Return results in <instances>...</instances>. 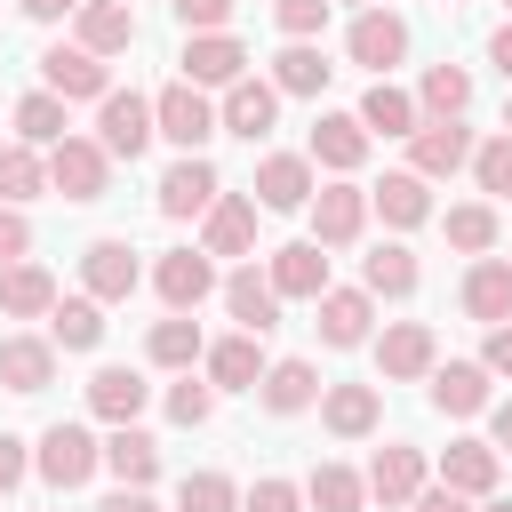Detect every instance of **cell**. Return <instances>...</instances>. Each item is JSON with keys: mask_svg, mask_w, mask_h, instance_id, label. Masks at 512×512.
Returning <instances> with one entry per match:
<instances>
[{"mask_svg": "<svg viewBox=\"0 0 512 512\" xmlns=\"http://www.w3.org/2000/svg\"><path fill=\"white\" fill-rule=\"evenodd\" d=\"M32 472L64 496V488H88L96 472H104V440L88 432V424H48L40 440H32Z\"/></svg>", "mask_w": 512, "mask_h": 512, "instance_id": "1", "label": "cell"}, {"mask_svg": "<svg viewBox=\"0 0 512 512\" xmlns=\"http://www.w3.org/2000/svg\"><path fill=\"white\" fill-rule=\"evenodd\" d=\"M152 120H160V136L176 144V152H200L208 136H224V120H216V104H208V88H192L184 72L152 96Z\"/></svg>", "mask_w": 512, "mask_h": 512, "instance_id": "2", "label": "cell"}, {"mask_svg": "<svg viewBox=\"0 0 512 512\" xmlns=\"http://www.w3.org/2000/svg\"><path fill=\"white\" fill-rule=\"evenodd\" d=\"M432 464H424V448L416 440H384L376 456H368V504H384V512H408L432 480H424Z\"/></svg>", "mask_w": 512, "mask_h": 512, "instance_id": "3", "label": "cell"}, {"mask_svg": "<svg viewBox=\"0 0 512 512\" xmlns=\"http://www.w3.org/2000/svg\"><path fill=\"white\" fill-rule=\"evenodd\" d=\"M344 56H352L360 72L392 80V64L408 56V16H400V8H360V16H352V32H344Z\"/></svg>", "mask_w": 512, "mask_h": 512, "instance_id": "4", "label": "cell"}, {"mask_svg": "<svg viewBox=\"0 0 512 512\" xmlns=\"http://www.w3.org/2000/svg\"><path fill=\"white\" fill-rule=\"evenodd\" d=\"M40 88L64 96V104H104V96H112V72H104V56H88L80 40H56V48L40 56Z\"/></svg>", "mask_w": 512, "mask_h": 512, "instance_id": "5", "label": "cell"}, {"mask_svg": "<svg viewBox=\"0 0 512 512\" xmlns=\"http://www.w3.org/2000/svg\"><path fill=\"white\" fill-rule=\"evenodd\" d=\"M152 136H160V120H152V96H144V88H112V96L96 104V144H104L112 160H136Z\"/></svg>", "mask_w": 512, "mask_h": 512, "instance_id": "6", "label": "cell"}, {"mask_svg": "<svg viewBox=\"0 0 512 512\" xmlns=\"http://www.w3.org/2000/svg\"><path fill=\"white\" fill-rule=\"evenodd\" d=\"M48 192H64V200H104V192H112V152H104L96 136H64V144L48 152Z\"/></svg>", "mask_w": 512, "mask_h": 512, "instance_id": "7", "label": "cell"}, {"mask_svg": "<svg viewBox=\"0 0 512 512\" xmlns=\"http://www.w3.org/2000/svg\"><path fill=\"white\" fill-rule=\"evenodd\" d=\"M368 184H352V176H328L320 192H312V240L320 248H352L360 232H368Z\"/></svg>", "mask_w": 512, "mask_h": 512, "instance_id": "8", "label": "cell"}, {"mask_svg": "<svg viewBox=\"0 0 512 512\" xmlns=\"http://www.w3.org/2000/svg\"><path fill=\"white\" fill-rule=\"evenodd\" d=\"M152 288H160V304H168V312H200L208 296H224V280H216V256H208V248H168V256L152 264Z\"/></svg>", "mask_w": 512, "mask_h": 512, "instance_id": "9", "label": "cell"}, {"mask_svg": "<svg viewBox=\"0 0 512 512\" xmlns=\"http://www.w3.org/2000/svg\"><path fill=\"white\" fill-rule=\"evenodd\" d=\"M216 120H224V136H240V144H264V136L280 128V88H272L264 72H248V80H232V88L216 96Z\"/></svg>", "mask_w": 512, "mask_h": 512, "instance_id": "10", "label": "cell"}, {"mask_svg": "<svg viewBox=\"0 0 512 512\" xmlns=\"http://www.w3.org/2000/svg\"><path fill=\"white\" fill-rule=\"evenodd\" d=\"M312 192H320L312 152H264L256 160V208L264 216H296V208H312Z\"/></svg>", "mask_w": 512, "mask_h": 512, "instance_id": "11", "label": "cell"}, {"mask_svg": "<svg viewBox=\"0 0 512 512\" xmlns=\"http://www.w3.org/2000/svg\"><path fill=\"white\" fill-rule=\"evenodd\" d=\"M216 200H224V176H216L200 152H184V160H176V168L152 184V208H160L168 224H184V216H208Z\"/></svg>", "mask_w": 512, "mask_h": 512, "instance_id": "12", "label": "cell"}, {"mask_svg": "<svg viewBox=\"0 0 512 512\" xmlns=\"http://www.w3.org/2000/svg\"><path fill=\"white\" fill-rule=\"evenodd\" d=\"M136 288H144V264H136L128 240H88V248H80V296H96V304H128Z\"/></svg>", "mask_w": 512, "mask_h": 512, "instance_id": "13", "label": "cell"}, {"mask_svg": "<svg viewBox=\"0 0 512 512\" xmlns=\"http://www.w3.org/2000/svg\"><path fill=\"white\" fill-rule=\"evenodd\" d=\"M440 368V336L424 328V320H392L384 336H376V376L384 384H416V376H432Z\"/></svg>", "mask_w": 512, "mask_h": 512, "instance_id": "14", "label": "cell"}, {"mask_svg": "<svg viewBox=\"0 0 512 512\" xmlns=\"http://www.w3.org/2000/svg\"><path fill=\"white\" fill-rule=\"evenodd\" d=\"M472 152H480V136L464 128V120H424L416 136H408V168L432 184V176H456V168H472Z\"/></svg>", "mask_w": 512, "mask_h": 512, "instance_id": "15", "label": "cell"}, {"mask_svg": "<svg viewBox=\"0 0 512 512\" xmlns=\"http://www.w3.org/2000/svg\"><path fill=\"white\" fill-rule=\"evenodd\" d=\"M264 272H272L280 304H320V296H328V248H320V240H288V248H272Z\"/></svg>", "mask_w": 512, "mask_h": 512, "instance_id": "16", "label": "cell"}, {"mask_svg": "<svg viewBox=\"0 0 512 512\" xmlns=\"http://www.w3.org/2000/svg\"><path fill=\"white\" fill-rule=\"evenodd\" d=\"M312 312H320L312 328H320V344H328V352H352V344H368V336H376V296H368V288H328Z\"/></svg>", "mask_w": 512, "mask_h": 512, "instance_id": "17", "label": "cell"}, {"mask_svg": "<svg viewBox=\"0 0 512 512\" xmlns=\"http://www.w3.org/2000/svg\"><path fill=\"white\" fill-rule=\"evenodd\" d=\"M176 64H184L192 88H232V80H248V48H240L232 32H192Z\"/></svg>", "mask_w": 512, "mask_h": 512, "instance_id": "18", "label": "cell"}, {"mask_svg": "<svg viewBox=\"0 0 512 512\" xmlns=\"http://www.w3.org/2000/svg\"><path fill=\"white\" fill-rule=\"evenodd\" d=\"M368 144H376V136L360 128V112H320L304 152H312V168H328V176H352V168L368 160Z\"/></svg>", "mask_w": 512, "mask_h": 512, "instance_id": "19", "label": "cell"}, {"mask_svg": "<svg viewBox=\"0 0 512 512\" xmlns=\"http://www.w3.org/2000/svg\"><path fill=\"white\" fill-rule=\"evenodd\" d=\"M224 312H232L248 336H272V328H280V288H272V272L232 264V272H224Z\"/></svg>", "mask_w": 512, "mask_h": 512, "instance_id": "20", "label": "cell"}, {"mask_svg": "<svg viewBox=\"0 0 512 512\" xmlns=\"http://www.w3.org/2000/svg\"><path fill=\"white\" fill-rule=\"evenodd\" d=\"M200 368H208V384H216V392H256L272 360H264V336L232 328V336H216V344H208V360H200Z\"/></svg>", "mask_w": 512, "mask_h": 512, "instance_id": "21", "label": "cell"}, {"mask_svg": "<svg viewBox=\"0 0 512 512\" xmlns=\"http://www.w3.org/2000/svg\"><path fill=\"white\" fill-rule=\"evenodd\" d=\"M488 384H496V376H488L480 360H440L424 392H432V408H440V416H488V408H496V392H488Z\"/></svg>", "mask_w": 512, "mask_h": 512, "instance_id": "22", "label": "cell"}, {"mask_svg": "<svg viewBox=\"0 0 512 512\" xmlns=\"http://www.w3.org/2000/svg\"><path fill=\"white\" fill-rule=\"evenodd\" d=\"M72 40H80L88 56H128V48H136V8H128V0H80Z\"/></svg>", "mask_w": 512, "mask_h": 512, "instance_id": "23", "label": "cell"}, {"mask_svg": "<svg viewBox=\"0 0 512 512\" xmlns=\"http://www.w3.org/2000/svg\"><path fill=\"white\" fill-rule=\"evenodd\" d=\"M368 208H376L392 232H416V224H432V184H424L416 168H392L384 184H368Z\"/></svg>", "mask_w": 512, "mask_h": 512, "instance_id": "24", "label": "cell"}, {"mask_svg": "<svg viewBox=\"0 0 512 512\" xmlns=\"http://www.w3.org/2000/svg\"><path fill=\"white\" fill-rule=\"evenodd\" d=\"M200 248H208V256H248V248H256V192H224V200L200 216Z\"/></svg>", "mask_w": 512, "mask_h": 512, "instance_id": "25", "label": "cell"}, {"mask_svg": "<svg viewBox=\"0 0 512 512\" xmlns=\"http://www.w3.org/2000/svg\"><path fill=\"white\" fill-rule=\"evenodd\" d=\"M320 424H328L336 440H368V432L384 424V392H376V384H328V392H320Z\"/></svg>", "mask_w": 512, "mask_h": 512, "instance_id": "26", "label": "cell"}, {"mask_svg": "<svg viewBox=\"0 0 512 512\" xmlns=\"http://www.w3.org/2000/svg\"><path fill=\"white\" fill-rule=\"evenodd\" d=\"M496 480H504V456H496L488 440H448V448H440V488H456V496H496Z\"/></svg>", "mask_w": 512, "mask_h": 512, "instance_id": "27", "label": "cell"}, {"mask_svg": "<svg viewBox=\"0 0 512 512\" xmlns=\"http://www.w3.org/2000/svg\"><path fill=\"white\" fill-rule=\"evenodd\" d=\"M320 392H328V384H320L312 360H272L264 384H256V400H264L272 416H304V408H320Z\"/></svg>", "mask_w": 512, "mask_h": 512, "instance_id": "28", "label": "cell"}, {"mask_svg": "<svg viewBox=\"0 0 512 512\" xmlns=\"http://www.w3.org/2000/svg\"><path fill=\"white\" fill-rule=\"evenodd\" d=\"M104 472H112L120 488H152V480H160V440H152L144 424H112V440H104Z\"/></svg>", "mask_w": 512, "mask_h": 512, "instance_id": "29", "label": "cell"}, {"mask_svg": "<svg viewBox=\"0 0 512 512\" xmlns=\"http://www.w3.org/2000/svg\"><path fill=\"white\" fill-rule=\"evenodd\" d=\"M0 384L24 392V400L48 392V384H56V344H48V336H0Z\"/></svg>", "mask_w": 512, "mask_h": 512, "instance_id": "30", "label": "cell"}, {"mask_svg": "<svg viewBox=\"0 0 512 512\" xmlns=\"http://www.w3.org/2000/svg\"><path fill=\"white\" fill-rule=\"evenodd\" d=\"M464 312L488 320V328L512 320V256H472V272H464Z\"/></svg>", "mask_w": 512, "mask_h": 512, "instance_id": "31", "label": "cell"}, {"mask_svg": "<svg viewBox=\"0 0 512 512\" xmlns=\"http://www.w3.org/2000/svg\"><path fill=\"white\" fill-rule=\"evenodd\" d=\"M360 128H368V136H416V128H424V104H416L400 80H368V96H360Z\"/></svg>", "mask_w": 512, "mask_h": 512, "instance_id": "32", "label": "cell"}, {"mask_svg": "<svg viewBox=\"0 0 512 512\" xmlns=\"http://www.w3.org/2000/svg\"><path fill=\"white\" fill-rule=\"evenodd\" d=\"M416 280H424V264L408 256V240H376V248L360 256V288H368V296H392V304H400V296H416Z\"/></svg>", "mask_w": 512, "mask_h": 512, "instance_id": "33", "label": "cell"}, {"mask_svg": "<svg viewBox=\"0 0 512 512\" xmlns=\"http://www.w3.org/2000/svg\"><path fill=\"white\" fill-rule=\"evenodd\" d=\"M144 360H152V368H176V376H184V368H200V360H208V336H200V320H192V312H168V320H152V336H144Z\"/></svg>", "mask_w": 512, "mask_h": 512, "instance_id": "34", "label": "cell"}, {"mask_svg": "<svg viewBox=\"0 0 512 512\" xmlns=\"http://www.w3.org/2000/svg\"><path fill=\"white\" fill-rule=\"evenodd\" d=\"M144 400H152L144 368H96V376H88V408H96L104 424H136Z\"/></svg>", "mask_w": 512, "mask_h": 512, "instance_id": "35", "label": "cell"}, {"mask_svg": "<svg viewBox=\"0 0 512 512\" xmlns=\"http://www.w3.org/2000/svg\"><path fill=\"white\" fill-rule=\"evenodd\" d=\"M0 312H8V320H48V312H56V272L32 264V256L8 264V272H0Z\"/></svg>", "mask_w": 512, "mask_h": 512, "instance_id": "36", "label": "cell"}, {"mask_svg": "<svg viewBox=\"0 0 512 512\" xmlns=\"http://www.w3.org/2000/svg\"><path fill=\"white\" fill-rule=\"evenodd\" d=\"M48 344H56V352H96V344H104V304H96V296H56Z\"/></svg>", "mask_w": 512, "mask_h": 512, "instance_id": "37", "label": "cell"}, {"mask_svg": "<svg viewBox=\"0 0 512 512\" xmlns=\"http://www.w3.org/2000/svg\"><path fill=\"white\" fill-rule=\"evenodd\" d=\"M328 72H336V64H328L312 40H288V48L272 56V72H264V80H272L280 96H320V88H328Z\"/></svg>", "mask_w": 512, "mask_h": 512, "instance_id": "38", "label": "cell"}, {"mask_svg": "<svg viewBox=\"0 0 512 512\" xmlns=\"http://www.w3.org/2000/svg\"><path fill=\"white\" fill-rule=\"evenodd\" d=\"M64 136H72V120H64V96H48V88L16 96V144H32V152H56Z\"/></svg>", "mask_w": 512, "mask_h": 512, "instance_id": "39", "label": "cell"}, {"mask_svg": "<svg viewBox=\"0 0 512 512\" xmlns=\"http://www.w3.org/2000/svg\"><path fill=\"white\" fill-rule=\"evenodd\" d=\"M304 504H312V512H368V472H352V464H312Z\"/></svg>", "mask_w": 512, "mask_h": 512, "instance_id": "40", "label": "cell"}, {"mask_svg": "<svg viewBox=\"0 0 512 512\" xmlns=\"http://www.w3.org/2000/svg\"><path fill=\"white\" fill-rule=\"evenodd\" d=\"M416 104H424V120H464V104H472V72H464V64H424Z\"/></svg>", "mask_w": 512, "mask_h": 512, "instance_id": "41", "label": "cell"}, {"mask_svg": "<svg viewBox=\"0 0 512 512\" xmlns=\"http://www.w3.org/2000/svg\"><path fill=\"white\" fill-rule=\"evenodd\" d=\"M440 232H448V248H464V256H496V200H456L448 216H440Z\"/></svg>", "mask_w": 512, "mask_h": 512, "instance_id": "42", "label": "cell"}, {"mask_svg": "<svg viewBox=\"0 0 512 512\" xmlns=\"http://www.w3.org/2000/svg\"><path fill=\"white\" fill-rule=\"evenodd\" d=\"M40 192H48V152H32V144H0V200L24 208V200H40Z\"/></svg>", "mask_w": 512, "mask_h": 512, "instance_id": "43", "label": "cell"}, {"mask_svg": "<svg viewBox=\"0 0 512 512\" xmlns=\"http://www.w3.org/2000/svg\"><path fill=\"white\" fill-rule=\"evenodd\" d=\"M472 184H480L488 200H512V128L480 136V152H472Z\"/></svg>", "mask_w": 512, "mask_h": 512, "instance_id": "44", "label": "cell"}, {"mask_svg": "<svg viewBox=\"0 0 512 512\" xmlns=\"http://www.w3.org/2000/svg\"><path fill=\"white\" fill-rule=\"evenodd\" d=\"M176 512H240V488L224 472H184L176 480Z\"/></svg>", "mask_w": 512, "mask_h": 512, "instance_id": "45", "label": "cell"}, {"mask_svg": "<svg viewBox=\"0 0 512 512\" xmlns=\"http://www.w3.org/2000/svg\"><path fill=\"white\" fill-rule=\"evenodd\" d=\"M208 416H216V384L184 368V376L168 384V424H184V432H192V424H208Z\"/></svg>", "mask_w": 512, "mask_h": 512, "instance_id": "46", "label": "cell"}, {"mask_svg": "<svg viewBox=\"0 0 512 512\" xmlns=\"http://www.w3.org/2000/svg\"><path fill=\"white\" fill-rule=\"evenodd\" d=\"M328 8H336V0H272V24H280L288 40H320Z\"/></svg>", "mask_w": 512, "mask_h": 512, "instance_id": "47", "label": "cell"}, {"mask_svg": "<svg viewBox=\"0 0 512 512\" xmlns=\"http://www.w3.org/2000/svg\"><path fill=\"white\" fill-rule=\"evenodd\" d=\"M168 8H176L184 40H192V32H224V24H232V0H168Z\"/></svg>", "mask_w": 512, "mask_h": 512, "instance_id": "48", "label": "cell"}, {"mask_svg": "<svg viewBox=\"0 0 512 512\" xmlns=\"http://www.w3.org/2000/svg\"><path fill=\"white\" fill-rule=\"evenodd\" d=\"M24 256H32V216L0 200V272H8V264H24Z\"/></svg>", "mask_w": 512, "mask_h": 512, "instance_id": "49", "label": "cell"}, {"mask_svg": "<svg viewBox=\"0 0 512 512\" xmlns=\"http://www.w3.org/2000/svg\"><path fill=\"white\" fill-rule=\"evenodd\" d=\"M240 512H304V488H296V480H256V488L240 496Z\"/></svg>", "mask_w": 512, "mask_h": 512, "instance_id": "50", "label": "cell"}, {"mask_svg": "<svg viewBox=\"0 0 512 512\" xmlns=\"http://www.w3.org/2000/svg\"><path fill=\"white\" fill-rule=\"evenodd\" d=\"M24 472H32V440L0 432V496H16V488H24Z\"/></svg>", "mask_w": 512, "mask_h": 512, "instance_id": "51", "label": "cell"}, {"mask_svg": "<svg viewBox=\"0 0 512 512\" xmlns=\"http://www.w3.org/2000/svg\"><path fill=\"white\" fill-rule=\"evenodd\" d=\"M480 368H488V376H512V320H504V328H488V344H480Z\"/></svg>", "mask_w": 512, "mask_h": 512, "instance_id": "52", "label": "cell"}, {"mask_svg": "<svg viewBox=\"0 0 512 512\" xmlns=\"http://www.w3.org/2000/svg\"><path fill=\"white\" fill-rule=\"evenodd\" d=\"M408 512H472V496H456V488H440V480H432V488H424Z\"/></svg>", "mask_w": 512, "mask_h": 512, "instance_id": "53", "label": "cell"}, {"mask_svg": "<svg viewBox=\"0 0 512 512\" xmlns=\"http://www.w3.org/2000/svg\"><path fill=\"white\" fill-rule=\"evenodd\" d=\"M96 512H160V504H152V488H112Z\"/></svg>", "mask_w": 512, "mask_h": 512, "instance_id": "54", "label": "cell"}, {"mask_svg": "<svg viewBox=\"0 0 512 512\" xmlns=\"http://www.w3.org/2000/svg\"><path fill=\"white\" fill-rule=\"evenodd\" d=\"M488 448H496V456H512V400H496V408H488Z\"/></svg>", "mask_w": 512, "mask_h": 512, "instance_id": "55", "label": "cell"}, {"mask_svg": "<svg viewBox=\"0 0 512 512\" xmlns=\"http://www.w3.org/2000/svg\"><path fill=\"white\" fill-rule=\"evenodd\" d=\"M32 24H64V16H80V0H16Z\"/></svg>", "mask_w": 512, "mask_h": 512, "instance_id": "56", "label": "cell"}, {"mask_svg": "<svg viewBox=\"0 0 512 512\" xmlns=\"http://www.w3.org/2000/svg\"><path fill=\"white\" fill-rule=\"evenodd\" d=\"M488 64H496V72H504V80H512V24H504V32H496V40H488Z\"/></svg>", "mask_w": 512, "mask_h": 512, "instance_id": "57", "label": "cell"}, {"mask_svg": "<svg viewBox=\"0 0 512 512\" xmlns=\"http://www.w3.org/2000/svg\"><path fill=\"white\" fill-rule=\"evenodd\" d=\"M480 512H512V496H480Z\"/></svg>", "mask_w": 512, "mask_h": 512, "instance_id": "58", "label": "cell"}, {"mask_svg": "<svg viewBox=\"0 0 512 512\" xmlns=\"http://www.w3.org/2000/svg\"><path fill=\"white\" fill-rule=\"evenodd\" d=\"M344 8H376V0H344Z\"/></svg>", "mask_w": 512, "mask_h": 512, "instance_id": "59", "label": "cell"}, {"mask_svg": "<svg viewBox=\"0 0 512 512\" xmlns=\"http://www.w3.org/2000/svg\"><path fill=\"white\" fill-rule=\"evenodd\" d=\"M504 128H512V104H504Z\"/></svg>", "mask_w": 512, "mask_h": 512, "instance_id": "60", "label": "cell"}, {"mask_svg": "<svg viewBox=\"0 0 512 512\" xmlns=\"http://www.w3.org/2000/svg\"><path fill=\"white\" fill-rule=\"evenodd\" d=\"M504 8H512V0H504Z\"/></svg>", "mask_w": 512, "mask_h": 512, "instance_id": "61", "label": "cell"}, {"mask_svg": "<svg viewBox=\"0 0 512 512\" xmlns=\"http://www.w3.org/2000/svg\"><path fill=\"white\" fill-rule=\"evenodd\" d=\"M128 8H136V0H128Z\"/></svg>", "mask_w": 512, "mask_h": 512, "instance_id": "62", "label": "cell"}]
</instances>
